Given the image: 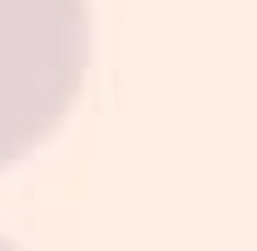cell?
<instances>
[{
	"mask_svg": "<svg viewBox=\"0 0 257 251\" xmlns=\"http://www.w3.org/2000/svg\"><path fill=\"white\" fill-rule=\"evenodd\" d=\"M92 63L86 0H0V166L57 131Z\"/></svg>",
	"mask_w": 257,
	"mask_h": 251,
	"instance_id": "6da1fadb",
	"label": "cell"
},
{
	"mask_svg": "<svg viewBox=\"0 0 257 251\" xmlns=\"http://www.w3.org/2000/svg\"><path fill=\"white\" fill-rule=\"evenodd\" d=\"M0 251H18V245H12V240H6V234H0Z\"/></svg>",
	"mask_w": 257,
	"mask_h": 251,
	"instance_id": "7a4b0ae2",
	"label": "cell"
}]
</instances>
